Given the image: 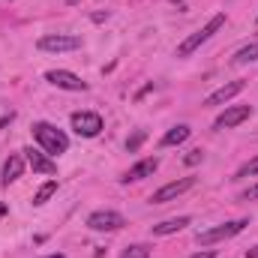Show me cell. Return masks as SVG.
<instances>
[{
	"instance_id": "cell-10",
	"label": "cell",
	"mask_w": 258,
	"mask_h": 258,
	"mask_svg": "<svg viewBox=\"0 0 258 258\" xmlns=\"http://www.w3.org/2000/svg\"><path fill=\"white\" fill-rule=\"evenodd\" d=\"M24 153H27V156H24V159H27V165H30L36 174H57V162H54V159H48V153H45V150H33V147H27Z\"/></svg>"
},
{
	"instance_id": "cell-12",
	"label": "cell",
	"mask_w": 258,
	"mask_h": 258,
	"mask_svg": "<svg viewBox=\"0 0 258 258\" xmlns=\"http://www.w3.org/2000/svg\"><path fill=\"white\" fill-rule=\"evenodd\" d=\"M243 90V81H228V84H222L219 90H213L207 99H204V105H225L231 96H237Z\"/></svg>"
},
{
	"instance_id": "cell-4",
	"label": "cell",
	"mask_w": 258,
	"mask_h": 258,
	"mask_svg": "<svg viewBox=\"0 0 258 258\" xmlns=\"http://www.w3.org/2000/svg\"><path fill=\"white\" fill-rule=\"evenodd\" d=\"M69 123H72V129L78 135H84V138H96L102 132V117L96 111H75L69 117Z\"/></svg>"
},
{
	"instance_id": "cell-26",
	"label": "cell",
	"mask_w": 258,
	"mask_h": 258,
	"mask_svg": "<svg viewBox=\"0 0 258 258\" xmlns=\"http://www.w3.org/2000/svg\"><path fill=\"white\" fill-rule=\"evenodd\" d=\"M42 258H63V255H42Z\"/></svg>"
},
{
	"instance_id": "cell-14",
	"label": "cell",
	"mask_w": 258,
	"mask_h": 258,
	"mask_svg": "<svg viewBox=\"0 0 258 258\" xmlns=\"http://www.w3.org/2000/svg\"><path fill=\"white\" fill-rule=\"evenodd\" d=\"M186 225H189V216H174V219H165V222L153 225V234H156V237H165V234H177V231H183Z\"/></svg>"
},
{
	"instance_id": "cell-11",
	"label": "cell",
	"mask_w": 258,
	"mask_h": 258,
	"mask_svg": "<svg viewBox=\"0 0 258 258\" xmlns=\"http://www.w3.org/2000/svg\"><path fill=\"white\" fill-rule=\"evenodd\" d=\"M159 168V159L156 156H147V159H141V162H135L132 168H129L126 174H123V183H135V180H144V177H153V171Z\"/></svg>"
},
{
	"instance_id": "cell-13",
	"label": "cell",
	"mask_w": 258,
	"mask_h": 258,
	"mask_svg": "<svg viewBox=\"0 0 258 258\" xmlns=\"http://www.w3.org/2000/svg\"><path fill=\"white\" fill-rule=\"evenodd\" d=\"M24 156H18V153H12L9 159H6V165H3V177H0V183L3 186H9V183H15L21 174H24Z\"/></svg>"
},
{
	"instance_id": "cell-6",
	"label": "cell",
	"mask_w": 258,
	"mask_h": 258,
	"mask_svg": "<svg viewBox=\"0 0 258 258\" xmlns=\"http://www.w3.org/2000/svg\"><path fill=\"white\" fill-rule=\"evenodd\" d=\"M45 81L54 84V87H60V90H72V93L87 90V81H81V78H78L75 72H69V69H48V72H45Z\"/></svg>"
},
{
	"instance_id": "cell-17",
	"label": "cell",
	"mask_w": 258,
	"mask_h": 258,
	"mask_svg": "<svg viewBox=\"0 0 258 258\" xmlns=\"http://www.w3.org/2000/svg\"><path fill=\"white\" fill-rule=\"evenodd\" d=\"M252 60H258V42H252V45H246V48H240V51L234 54V63H237V66L252 63Z\"/></svg>"
},
{
	"instance_id": "cell-9",
	"label": "cell",
	"mask_w": 258,
	"mask_h": 258,
	"mask_svg": "<svg viewBox=\"0 0 258 258\" xmlns=\"http://www.w3.org/2000/svg\"><path fill=\"white\" fill-rule=\"evenodd\" d=\"M246 117H252V108H249V105H231V108H225V111L216 117L213 129H231V126H237V123H243Z\"/></svg>"
},
{
	"instance_id": "cell-8",
	"label": "cell",
	"mask_w": 258,
	"mask_h": 258,
	"mask_svg": "<svg viewBox=\"0 0 258 258\" xmlns=\"http://www.w3.org/2000/svg\"><path fill=\"white\" fill-rule=\"evenodd\" d=\"M81 48V39L78 36H63V33H48L39 39V51H75Z\"/></svg>"
},
{
	"instance_id": "cell-24",
	"label": "cell",
	"mask_w": 258,
	"mask_h": 258,
	"mask_svg": "<svg viewBox=\"0 0 258 258\" xmlns=\"http://www.w3.org/2000/svg\"><path fill=\"white\" fill-rule=\"evenodd\" d=\"M246 258H258V246H252V249H246Z\"/></svg>"
},
{
	"instance_id": "cell-23",
	"label": "cell",
	"mask_w": 258,
	"mask_h": 258,
	"mask_svg": "<svg viewBox=\"0 0 258 258\" xmlns=\"http://www.w3.org/2000/svg\"><path fill=\"white\" fill-rule=\"evenodd\" d=\"M192 258H213V252H210V249H204V252H195Z\"/></svg>"
},
{
	"instance_id": "cell-2",
	"label": "cell",
	"mask_w": 258,
	"mask_h": 258,
	"mask_svg": "<svg viewBox=\"0 0 258 258\" xmlns=\"http://www.w3.org/2000/svg\"><path fill=\"white\" fill-rule=\"evenodd\" d=\"M222 24H225V12H216V15H213L201 30H195L192 36H186V39L177 45V57H189L192 51H198V48H201V45H204V42H207L219 27H222Z\"/></svg>"
},
{
	"instance_id": "cell-22",
	"label": "cell",
	"mask_w": 258,
	"mask_h": 258,
	"mask_svg": "<svg viewBox=\"0 0 258 258\" xmlns=\"http://www.w3.org/2000/svg\"><path fill=\"white\" fill-rule=\"evenodd\" d=\"M255 198H258V183L255 186H249L246 192H240V201H255Z\"/></svg>"
},
{
	"instance_id": "cell-1",
	"label": "cell",
	"mask_w": 258,
	"mask_h": 258,
	"mask_svg": "<svg viewBox=\"0 0 258 258\" xmlns=\"http://www.w3.org/2000/svg\"><path fill=\"white\" fill-rule=\"evenodd\" d=\"M33 138L39 141V147H42L48 156H60V153L69 150V138H66V132H60L57 126H51V123H45V120L33 123Z\"/></svg>"
},
{
	"instance_id": "cell-3",
	"label": "cell",
	"mask_w": 258,
	"mask_h": 258,
	"mask_svg": "<svg viewBox=\"0 0 258 258\" xmlns=\"http://www.w3.org/2000/svg\"><path fill=\"white\" fill-rule=\"evenodd\" d=\"M249 225V219H234V222H222V225H216V228H207V231H198V243L201 246H210V243H219V240H228V237H234V234H240L243 228Z\"/></svg>"
},
{
	"instance_id": "cell-25",
	"label": "cell",
	"mask_w": 258,
	"mask_h": 258,
	"mask_svg": "<svg viewBox=\"0 0 258 258\" xmlns=\"http://www.w3.org/2000/svg\"><path fill=\"white\" fill-rule=\"evenodd\" d=\"M6 213H9V207H6V204L0 201V216H6Z\"/></svg>"
},
{
	"instance_id": "cell-15",
	"label": "cell",
	"mask_w": 258,
	"mask_h": 258,
	"mask_svg": "<svg viewBox=\"0 0 258 258\" xmlns=\"http://www.w3.org/2000/svg\"><path fill=\"white\" fill-rule=\"evenodd\" d=\"M189 135H192V129L186 126V123H180V126L168 129V132L162 135V147H174V144H183Z\"/></svg>"
},
{
	"instance_id": "cell-7",
	"label": "cell",
	"mask_w": 258,
	"mask_h": 258,
	"mask_svg": "<svg viewBox=\"0 0 258 258\" xmlns=\"http://www.w3.org/2000/svg\"><path fill=\"white\" fill-rule=\"evenodd\" d=\"M195 186V177H180V180H174V183H165L162 189H156V192L150 195V204H165V201H174V198H180L183 192H189Z\"/></svg>"
},
{
	"instance_id": "cell-19",
	"label": "cell",
	"mask_w": 258,
	"mask_h": 258,
	"mask_svg": "<svg viewBox=\"0 0 258 258\" xmlns=\"http://www.w3.org/2000/svg\"><path fill=\"white\" fill-rule=\"evenodd\" d=\"M252 174H258V156H255V159H249V162H243V165L237 168V174H234V177H237V180H243V177H252Z\"/></svg>"
},
{
	"instance_id": "cell-20",
	"label": "cell",
	"mask_w": 258,
	"mask_h": 258,
	"mask_svg": "<svg viewBox=\"0 0 258 258\" xmlns=\"http://www.w3.org/2000/svg\"><path fill=\"white\" fill-rule=\"evenodd\" d=\"M144 138H147V132H144V129H138V132L126 141V150H129V153H135V150L141 147V141H144Z\"/></svg>"
},
{
	"instance_id": "cell-18",
	"label": "cell",
	"mask_w": 258,
	"mask_h": 258,
	"mask_svg": "<svg viewBox=\"0 0 258 258\" xmlns=\"http://www.w3.org/2000/svg\"><path fill=\"white\" fill-rule=\"evenodd\" d=\"M147 255H150V246H144V243H132V246L123 249V255L120 258H147Z\"/></svg>"
},
{
	"instance_id": "cell-5",
	"label": "cell",
	"mask_w": 258,
	"mask_h": 258,
	"mask_svg": "<svg viewBox=\"0 0 258 258\" xmlns=\"http://www.w3.org/2000/svg\"><path fill=\"white\" fill-rule=\"evenodd\" d=\"M123 225H126V219L117 210H96L87 216V228H93V231H117Z\"/></svg>"
},
{
	"instance_id": "cell-21",
	"label": "cell",
	"mask_w": 258,
	"mask_h": 258,
	"mask_svg": "<svg viewBox=\"0 0 258 258\" xmlns=\"http://www.w3.org/2000/svg\"><path fill=\"white\" fill-rule=\"evenodd\" d=\"M201 159H204V150H201V147H195V150H189V153L183 156V162H186V165H198Z\"/></svg>"
},
{
	"instance_id": "cell-16",
	"label": "cell",
	"mask_w": 258,
	"mask_h": 258,
	"mask_svg": "<svg viewBox=\"0 0 258 258\" xmlns=\"http://www.w3.org/2000/svg\"><path fill=\"white\" fill-rule=\"evenodd\" d=\"M54 192H57V180H45V183L36 189V195H33V204H36V207L48 204V198H51Z\"/></svg>"
},
{
	"instance_id": "cell-27",
	"label": "cell",
	"mask_w": 258,
	"mask_h": 258,
	"mask_svg": "<svg viewBox=\"0 0 258 258\" xmlns=\"http://www.w3.org/2000/svg\"><path fill=\"white\" fill-rule=\"evenodd\" d=\"M66 3H69V6H72V3H78V0H66Z\"/></svg>"
}]
</instances>
